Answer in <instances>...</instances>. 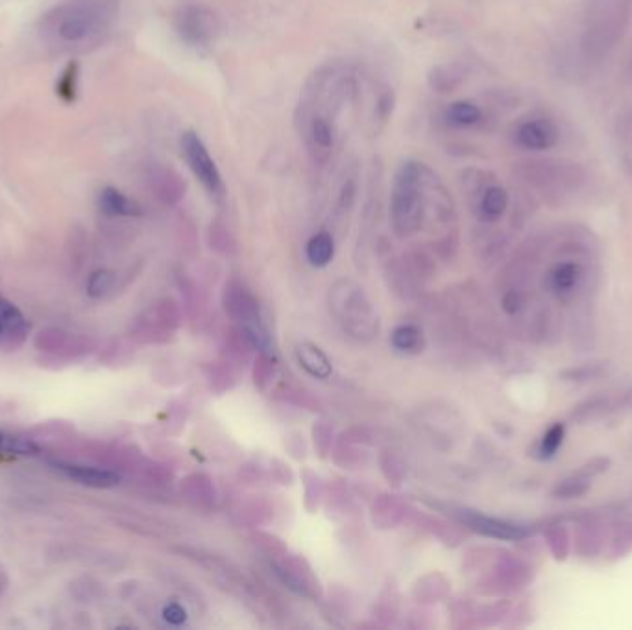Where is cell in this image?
Masks as SVG:
<instances>
[{"label": "cell", "mask_w": 632, "mask_h": 630, "mask_svg": "<svg viewBox=\"0 0 632 630\" xmlns=\"http://www.w3.org/2000/svg\"><path fill=\"white\" fill-rule=\"evenodd\" d=\"M121 0H63L43 17V34L61 47H80L115 25Z\"/></svg>", "instance_id": "cell-1"}, {"label": "cell", "mask_w": 632, "mask_h": 630, "mask_svg": "<svg viewBox=\"0 0 632 630\" xmlns=\"http://www.w3.org/2000/svg\"><path fill=\"white\" fill-rule=\"evenodd\" d=\"M627 21V0H588L581 37L584 56L592 61L607 58L620 43Z\"/></svg>", "instance_id": "cell-2"}, {"label": "cell", "mask_w": 632, "mask_h": 630, "mask_svg": "<svg viewBox=\"0 0 632 630\" xmlns=\"http://www.w3.org/2000/svg\"><path fill=\"white\" fill-rule=\"evenodd\" d=\"M426 172L422 163H403L392 187L390 215L394 230L409 235L420 228L426 202Z\"/></svg>", "instance_id": "cell-3"}, {"label": "cell", "mask_w": 632, "mask_h": 630, "mask_svg": "<svg viewBox=\"0 0 632 630\" xmlns=\"http://www.w3.org/2000/svg\"><path fill=\"white\" fill-rule=\"evenodd\" d=\"M176 32L185 45L193 49H207L220 32L219 17L206 6H183L174 17Z\"/></svg>", "instance_id": "cell-4"}, {"label": "cell", "mask_w": 632, "mask_h": 630, "mask_svg": "<svg viewBox=\"0 0 632 630\" xmlns=\"http://www.w3.org/2000/svg\"><path fill=\"white\" fill-rule=\"evenodd\" d=\"M182 154L196 180L206 187L207 193L220 196L224 191V183L217 163L211 158L204 141L195 134L187 132L182 137Z\"/></svg>", "instance_id": "cell-5"}, {"label": "cell", "mask_w": 632, "mask_h": 630, "mask_svg": "<svg viewBox=\"0 0 632 630\" xmlns=\"http://www.w3.org/2000/svg\"><path fill=\"white\" fill-rule=\"evenodd\" d=\"M586 270L572 257L557 261L547 272L546 285L549 292L560 302H572L575 294L581 291Z\"/></svg>", "instance_id": "cell-6"}, {"label": "cell", "mask_w": 632, "mask_h": 630, "mask_svg": "<svg viewBox=\"0 0 632 630\" xmlns=\"http://www.w3.org/2000/svg\"><path fill=\"white\" fill-rule=\"evenodd\" d=\"M559 130L555 122L546 117H533L529 121H523L516 130V143L525 150H549L557 145Z\"/></svg>", "instance_id": "cell-7"}, {"label": "cell", "mask_w": 632, "mask_h": 630, "mask_svg": "<svg viewBox=\"0 0 632 630\" xmlns=\"http://www.w3.org/2000/svg\"><path fill=\"white\" fill-rule=\"evenodd\" d=\"M533 169L538 172V185L542 189L553 187L555 193L577 187V183L583 180V170L575 163H564V161H542L533 163Z\"/></svg>", "instance_id": "cell-8"}, {"label": "cell", "mask_w": 632, "mask_h": 630, "mask_svg": "<svg viewBox=\"0 0 632 630\" xmlns=\"http://www.w3.org/2000/svg\"><path fill=\"white\" fill-rule=\"evenodd\" d=\"M461 520L474 529L475 533L483 534L488 538L498 540H520L525 536V529L520 525H514L511 521L499 520L492 516H485L475 510H462Z\"/></svg>", "instance_id": "cell-9"}, {"label": "cell", "mask_w": 632, "mask_h": 630, "mask_svg": "<svg viewBox=\"0 0 632 630\" xmlns=\"http://www.w3.org/2000/svg\"><path fill=\"white\" fill-rule=\"evenodd\" d=\"M56 468L65 477L89 488H111V486L119 485V475L110 470H100V468L80 466V464H63V462H58Z\"/></svg>", "instance_id": "cell-10"}, {"label": "cell", "mask_w": 632, "mask_h": 630, "mask_svg": "<svg viewBox=\"0 0 632 630\" xmlns=\"http://www.w3.org/2000/svg\"><path fill=\"white\" fill-rule=\"evenodd\" d=\"M607 464V459H594L588 466H584V470H581V472L573 473L570 477H566L564 481H560L559 485L555 486L553 494L559 499H572V497L583 496L590 488L592 475L603 472Z\"/></svg>", "instance_id": "cell-11"}, {"label": "cell", "mask_w": 632, "mask_h": 630, "mask_svg": "<svg viewBox=\"0 0 632 630\" xmlns=\"http://www.w3.org/2000/svg\"><path fill=\"white\" fill-rule=\"evenodd\" d=\"M296 357H298V363L304 368L305 372L309 376L316 377V379H328L333 372V366L328 359V355L322 352L320 348H316L315 344H309L304 342L296 348Z\"/></svg>", "instance_id": "cell-12"}, {"label": "cell", "mask_w": 632, "mask_h": 630, "mask_svg": "<svg viewBox=\"0 0 632 630\" xmlns=\"http://www.w3.org/2000/svg\"><path fill=\"white\" fill-rule=\"evenodd\" d=\"M98 206L110 217H139L141 215V207L137 206L134 200H130L126 194H122L113 187H106L100 191Z\"/></svg>", "instance_id": "cell-13"}, {"label": "cell", "mask_w": 632, "mask_h": 630, "mask_svg": "<svg viewBox=\"0 0 632 630\" xmlns=\"http://www.w3.org/2000/svg\"><path fill=\"white\" fill-rule=\"evenodd\" d=\"M616 146H618V156L623 163V169L627 170L632 178V110L625 111L618 117Z\"/></svg>", "instance_id": "cell-14"}, {"label": "cell", "mask_w": 632, "mask_h": 630, "mask_svg": "<svg viewBox=\"0 0 632 630\" xmlns=\"http://www.w3.org/2000/svg\"><path fill=\"white\" fill-rule=\"evenodd\" d=\"M509 207V194L501 187V185H492L481 196V215L483 219L498 220L505 215Z\"/></svg>", "instance_id": "cell-15"}, {"label": "cell", "mask_w": 632, "mask_h": 630, "mask_svg": "<svg viewBox=\"0 0 632 630\" xmlns=\"http://www.w3.org/2000/svg\"><path fill=\"white\" fill-rule=\"evenodd\" d=\"M307 135H309L311 145L318 150H331L335 143L333 121L322 115H313L307 122Z\"/></svg>", "instance_id": "cell-16"}, {"label": "cell", "mask_w": 632, "mask_h": 630, "mask_svg": "<svg viewBox=\"0 0 632 630\" xmlns=\"http://www.w3.org/2000/svg\"><path fill=\"white\" fill-rule=\"evenodd\" d=\"M307 259L313 267H326L331 263L333 255H335V243L333 237L322 231L316 233L315 237H311V241L307 243Z\"/></svg>", "instance_id": "cell-17"}, {"label": "cell", "mask_w": 632, "mask_h": 630, "mask_svg": "<svg viewBox=\"0 0 632 630\" xmlns=\"http://www.w3.org/2000/svg\"><path fill=\"white\" fill-rule=\"evenodd\" d=\"M0 453H10V455H37L39 446L32 438L12 433L6 429H0Z\"/></svg>", "instance_id": "cell-18"}, {"label": "cell", "mask_w": 632, "mask_h": 630, "mask_svg": "<svg viewBox=\"0 0 632 630\" xmlns=\"http://www.w3.org/2000/svg\"><path fill=\"white\" fill-rule=\"evenodd\" d=\"M392 346L405 353H418L424 348L422 331L414 326H400L392 333Z\"/></svg>", "instance_id": "cell-19"}, {"label": "cell", "mask_w": 632, "mask_h": 630, "mask_svg": "<svg viewBox=\"0 0 632 630\" xmlns=\"http://www.w3.org/2000/svg\"><path fill=\"white\" fill-rule=\"evenodd\" d=\"M448 121L455 126H474L483 119V113L479 110V106H475L474 102H453L448 108Z\"/></svg>", "instance_id": "cell-20"}, {"label": "cell", "mask_w": 632, "mask_h": 630, "mask_svg": "<svg viewBox=\"0 0 632 630\" xmlns=\"http://www.w3.org/2000/svg\"><path fill=\"white\" fill-rule=\"evenodd\" d=\"M0 324L4 331H10L15 335H23L26 331L25 316L21 315V311L4 296H0Z\"/></svg>", "instance_id": "cell-21"}, {"label": "cell", "mask_w": 632, "mask_h": 630, "mask_svg": "<svg viewBox=\"0 0 632 630\" xmlns=\"http://www.w3.org/2000/svg\"><path fill=\"white\" fill-rule=\"evenodd\" d=\"M607 407L608 400H605V398H592V400L579 403L573 409L572 418L581 425L588 424V422H596L601 416L607 414Z\"/></svg>", "instance_id": "cell-22"}, {"label": "cell", "mask_w": 632, "mask_h": 630, "mask_svg": "<svg viewBox=\"0 0 632 630\" xmlns=\"http://www.w3.org/2000/svg\"><path fill=\"white\" fill-rule=\"evenodd\" d=\"M546 538L553 557L557 560H566L570 551V540H568L566 529L562 525H553L551 529H547Z\"/></svg>", "instance_id": "cell-23"}, {"label": "cell", "mask_w": 632, "mask_h": 630, "mask_svg": "<svg viewBox=\"0 0 632 630\" xmlns=\"http://www.w3.org/2000/svg\"><path fill=\"white\" fill-rule=\"evenodd\" d=\"M564 433H566V429L562 424L551 425L547 429L546 435L540 440V448H538L542 459H549L559 451L562 442H564Z\"/></svg>", "instance_id": "cell-24"}, {"label": "cell", "mask_w": 632, "mask_h": 630, "mask_svg": "<svg viewBox=\"0 0 632 630\" xmlns=\"http://www.w3.org/2000/svg\"><path fill=\"white\" fill-rule=\"evenodd\" d=\"M113 281H115L113 272H110V270H97V272L89 278L87 294L93 296V298H100V296H104L106 292L110 291L111 287H113Z\"/></svg>", "instance_id": "cell-25"}, {"label": "cell", "mask_w": 632, "mask_h": 630, "mask_svg": "<svg viewBox=\"0 0 632 630\" xmlns=\"http://www.w3.org/2000/svg\"><path fill=\"white\" fill-rule=\"evenodd\" d=\"M605 363H586L583 366H577V368H570V370H564L560 376L564 377L566 381H586V379H594L599 377L605 372Z\"/></svg>", "instance_id": "cell-26"}, {"label": "cell", "mask_w": 632, "mask_h": 630, "mask_svg": "<svg viewBox=\"0 0 632 630\" xmlns=\"http://www.w3.org/2000/svg\"><path fill=\"white\" fill-rule=\"evenodd\" d=\"M74 93H76V65H69L58 84V95L65 102H71L74 100Z\"/></svg>", "instance_id": "cell-27"}, {"label": "cell", "mask_w": 632, "mask_h": 630, "mask_svg": "<svg viewBox=\"0 0 632 630\" xmlns=\"http://www.w3.org/2000/svg\"><path fill=\"white\" fill-rule=\"evenodd\" d=\"M523 307V296L520 291H509L503 296V309L509 313V315H516L520 313Z\"/></svg>", "instance_id": "cell-28"}, {"label": "cell", "mask_w": 632, "mask_h": 630, "mask_svg": "<svg viewBox=\"0 0 632 630\" xmlns=\"http://www.w3.org/2000/svg\"><path fill=\"white\" fill-rule=\"evenodd\" d=\"M163 618L167 619L171 625H182L183 621L187 619V612H185V608L182 605L171 603V605L165 606Z\"/></svg>", "instance_id": "cell-29"}, {"label": "cell", "mask_w": 632, "mask_h": 630, "mask_svg": "<svg viewBox=\"0 0 632 630\" xmlns=\"http://www.w3.org/2000/svg\"><path fill=\"white\" fill-rule=\"evenodd\" d=\"M6 586H8V577H6V573H4V571H2V568H0V597H2V594H4Z\"/></svg>", "instance_id": "cell-30"}, {"label": "cell", "mask_w": 632, "mask_h": 630, "mask_svg": "<svg viewBox=\"0 0 632 630\" xmlns=\"http://www.w3.org/2000/svg\"><path fill=\"white\" fill-rule=\"evenodd\" d=\"M2 331H4V328H2V324H0V333H2Z\"/></svg>", "instance_id": "cell-31"}]
</instances>
